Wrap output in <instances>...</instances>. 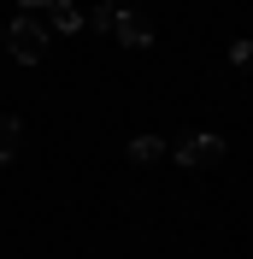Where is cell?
I'll return each mask as SVG.
<instances>
[{"label": "cell", "instance_id": "1", "mask_svg": "<svg viewBox=\"0 0 253 259\" xmlns=\"http://www.w3.org/2000/svg\"><path fill=\"white\" fill-rule=\"evenodd\" d=\"M6 53H12L18 65H41V53H48V24H41V18H18L12 30H6Z\"/></svg>", "mask_w": 253, "mask_h": 259}, {"label": "cell", "instance_id": "2", "mask_svg": "<svg viewBox=\"0 0 253 259\" xmlns=\"http://www.w3.org/2000/svg\"><path fill=\"white\" fill-rule=\"evenodd\" d=\"M224 153H230V147H224V136H200V130H194V136H183V142L171 147V159H177V165H189V171H200V165H218Z\"/></svg>", "mask_w": 253, "mask_h": 259}, {"label": "cell", "instance_id": "3", "mask_svg": "<svg viewBox=\"0 0 253 259\" xmlns=\"http://www.w3.org/2000/svg\"><path fill=\"white\" fill-rule=\"evenodd\" d=\"M112 35H118L124 48H147V41H153V24H147V12H130V6H112Z\"/></svg>", "mask_w": 253, "mask_h": 259}, {"label": "cell", "instance_id": "4", "mask_svg": "<svg viewBox=\"0 0 253 259\" xmlns=\"http://www.w3.org/2000/svg\"><path fill=\"white\" fill-rule=\"evenodd\" d=\"M41 24H48V30H65V35H71V30L82 24V12L71 6V0H48V6H41Z\"/></svg>", "mask_w": 253, "mask_h": 259}, {"label": "cell", "instance_id": "5", "mask_svg": "<svg viewBox=\"0 0 253 259\" xmlns=\"http://www.w3.org/2000/svg\"><path fill=\"white\" fill-rule=\"evenodd\" d=\"M18 142H24V124H18L12 112H0V165L18 159Z\"/></svg>", "mask_w": 253, "mask_h": 259}, {"label": "cell", "instance_id": "6", "mask_svg": "<svg viewBox=\"0 0 253 259\" xmlns=\"http://www.w3.org/2000/svg\"><path fill=\"white\" fill-rule=\"evenodd\" d=\"M130 159L136 165H159V159H171V153H165L159 136H136V142H130Z\"/></svg>", "mask_w": 253, "mask_h": 259}, {"label": "cell", "instance_id": "7", "mask_svg": "<svg viewBox=\"0 0 253 259\" xmlns=\"http://www.w3.org/2000/svg\"><path fill=\"white\" fill-rule=\"evenodd\" d=\"M230 59H236V65H253V41H236V48H230Z\"/></svg>", "mask_w": 253, "mask_h": 259}, {"label": "cell", "instance_id": "8", "mask_svg": "<svg viewBox=\"0 0 253 259\" xmlns=\"http://www.w3.org/2000/svg\"><path fill=\"white\" fill-rule=\"evenodd\" d=\"M18 6H24V12H41V6H48V0H18Z\"/></svg>", "mask_w": 253, "mask_h": 259}, {"label": "cell", "instance_id": "9", "mask_svg": "<svg viewBox=\"0 0 253 259\" xmlns=\"http://www.w3.org/2000/svg\"><path fill=\"white\" fill-rule=\"evenodd\" d=\"M0 48H6V30H0Z\"/></svg>", "mask_w": 253, "mask_h": 259}, {"label": "cell", "instance_id": "10", "mask_svg": "<svg viewBox=\"0 0 253 259\" xmlns=\"http://www.w3.org/2000/svg\"><path fill=\"white\" fill-rule=\"evenodd\" d=\"M100 6H112V0H100Z\"/></svg>", "mask_w": 253, "mask_h": 259}]
</instances>
